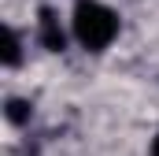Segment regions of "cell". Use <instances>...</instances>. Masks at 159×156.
Returning <instances> with one entry per match:
<instances>
[{
	"label": "cell",
	"instance_id": "obj_1",
	"mask_svg": "<svg viewBox=\"0 0 159 156\" xmlns=\"http://www.w3.org/2000/svg\"><path fill=\"white\" fill-rule=\"evenodd\" d=\"M70 26H74L78 45L89 48V52H104V48H111V41L119 37V15L107 4H100V0H78Z\"/></svg>",
	"mask_w": 159,
	"mask_h": 156
},
{
	"label": "cell",
	"instance_id": "obj_2",
	"mask_svg": "<svg viewBox=\"0 0 159 156\" xmlns=\"http://www.w3.org/2000/svg\"><path fill=\"white\" fill-rule=\"evenodd\" d=\"M37 37H41V45H44L48 52H63V48H67V34H63V26H59V19H56L52 7H41V15H37Z\"/></svg>",
	"mask_w": 159,
	"mask_h": 156
},
{
	"label": "cell",
	"instance_id": "obj_3",
	"mask_svg": "<svg viewBox=\"0 0 159 156\" xmlns=\"http://www.w3.org/2000/svg\"><path fill=\"white\" fill-rule=\"evenodd\" d=\"M19 60H22V41H19V34L7 26V30H4V63L15 67Z\"/></svg>",
	"mask_w": 159,
	"mask_h": 156
},
{
	"label": "cell",
	"instance_id": "obj_4",
	"mask_svg": "<svg viewBox=\"0 0 159 156\" xmlns=\"http://www.w3.org/2000/svg\"><path fill=\"white\" fill-rule=\"evenodd\" d=\"M4 115H7V123H15V126H22V123H30V104L26 100H19V97H11L7 104H4Z\"/></svg>",
	"mask_w": 159,
	"mask_h": 156
},
{
	"label": "cell",
	"instance_id": "obj_5",
	"mask_svg": "<svg viewBox=\"0 0 159 156\" xmlns=\"http://www.w3.org/2000/svg\"><path fill=\"white\" fill-rule=\"evenodd\" d=\"M152 156H159V134L152 138Z\"/></svg>",
	"mask_w": 159,
	"mask_h": 156
}]
</instances>
